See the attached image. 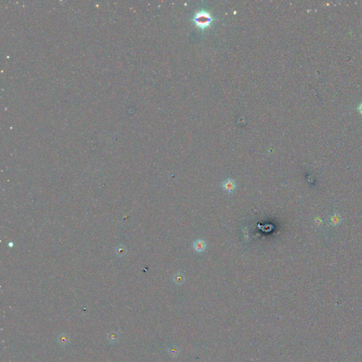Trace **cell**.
<instances>
[{
    "label": "cell",
    "mask_w": 362,
    "mask_h": 362,
    "mask_svg": "<svg viewBox=\"0 0 362 362\" xmlns=\"http://www.w3.org/2000/svg\"><path fill=\"white\" fill-rule=\"evenodd\" d=\"M180 353V349L177 346H171L168 349V354L172 357H176Z\"/></svg>",
    "instance_id": "cell-7"
},
{
    "label": "cell",
    "mask_w": 362,
    "mask_h": 362,
    "mask_svg": "<svg viewBox=\"0 0 362 362\" xmlns=\"http://www.w3.org/2000/svg\"><path fill=\"white\" fill-rule=\"evenodd\" d=\"M185 276L181 272L177 273L174 277V282L177 285H181V284H183L184 282H185Z\"/></svg>",
    "instance_id": "cell-6"
},
{
    "label": "cell",
    "mask_w": 362,
    "mask_h": 362,
    "mask_svg": "<svg viewBox=\"0 0 362 362\" xmlns=\"http://www.w3.org/2000/svg\"><path fill=\"white\" fill-rule=\"evenodd\" d=\"M119 338H120L119 332L113 331V332H111L110 333L108 334V340L109 341V342H110V343L114 344V343L117 342V341H118V339H119Z\"/></svg>",
    "instance_id": "cell-5"
},
{
    "label": "cell",
    "mask_w": 362,
    "mask_h": 362,
    "mask_svg": "<svg viewBox=\"0 0 362 362\" xmlns=\"http://www.w3.org/2000/svg\"><path fill=\"white\" fill-rule=\"evenodd\" d=\"M192 248L195 251L197 252H202L205 250L207 248V244L205 241L202 240V239H198L194 241L192 245Z\"/></svg>",
    "instance_id": "cell-3"
},
{
    "label": "cell",
    "mask_w": 362,
    "mask_h": 362,
    "mask_svg": "<svg viewBox=\"0 0 362 362\" xmlns=\"http://www.w3.org/2000/svg\"><path fill=\"white\" fill-rule=\"evenodd\" d=\"M340 218L339 217V216L338 215H334L333 217H331L330 220H331V223L332 224H333L334 225L335 224H339L338 223L340 222Z\"/></svg>",
    "instance_id": "cell-8"
},
{
    "label": "cell",
    "mask_w": 362,
    "mask_h": 362,
    "mask_svg": "<svg viewBox=\"0 0 362 362\" xmlns=\"http://www.w3.org/2000/svg\"><path fill=\"white\" fill-rule=\"evenodd\" d=\"M58 343L62 346L67 345L69 342V336L66 334H61L58 336Z\"/></svg>",
    "instance_id": "cell-4"
},
{
    "label": "cell",
    "mask_w": 362,
    "mask_h": 362,
    "mask_svg": "<svg viewBox=\"0 0 362 362\" xmlns=\"http://www.w3.org/2000/svg\"><path fill=\"white\" fill-rule=\"evenodd\" d=\"M195 22L200 28H205L210 24L211 21V17L207 12L200 11L197 13L195 17Z\"/></svg>",
    "instance_id": "cell-1"
},
{
    "label": "cell",
    "mask_w": 362,
    "mask_h": 362,
    "mask_svg": "<svg viewBox=\"0 0 362 362\" xmlns=\"http://www.w3.org/2000/svg\"><path fill=\"white\" fill-rule=\"evenodd\" d=\"M222 188L226 192L231 194L235 191L236 188V184L235 180L232 178H227L224 182H222Z\"/></svg>",
    "instance_id": "cell-2"
}]
</instances>
